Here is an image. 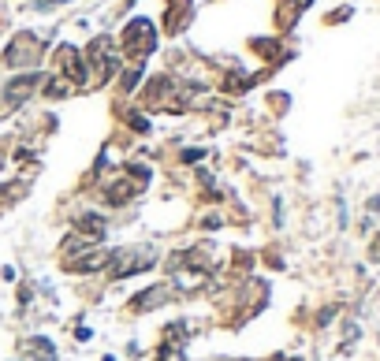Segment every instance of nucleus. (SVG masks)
Listing matches in <instances>:
<instances>
[{
  "label": "nucleus",
  "instance_id": "39448f33",
  "mask_svg": "<svg viewBox=\"0 0 380 361\" xmlns=\"http://www.w3.org/2000/svg\"><path fill=\"white\" fill-rule=\"evenodd\" d=\"M34 86H38V75H19L15 82H8L4 97H8V101H12V105H19V101H23V97H30V90H34Z\"/></svg>",
  "mask_w": 380,
  "mask_h": 361
},
{
  "label": "nucleus",
  "instance_id": "f257e3e1",
  "mask_svg": "<svg viewBox=\"0 0 380 361\" xmlns=\"http://www.w3.org/2000/svg\"><path fill=\"white\" fill-rule=\"evenodd\" d=\"M153 265H157L153 246H119L108 254V272H112V279H131L138 272H149Z\"/></svg>",
  "mask_w": 380,
  "mask_h": 361
},
{
  "label": "nucleus",
  "instance_id": "7ed1b4c3",
  "mask_svg": "<svg viewBox=\"0 0 380 361\" xmlns=\"http://www.w3.org/2000/svg\"><path fill=\"white\" fill-rule=\"evenodd\" d=\"M38 56H41V41L34 34H19L4 52V63L8 68H26V63H34Z\"/></svg>",
  "mask_w": 380,
  "mask_h": 361
},
{
  "label": "nucleus",
  "instance_id": "423d86ee",
  "mask_svg": "<svg viewBox=\"0 0 380 361\" xmlns=\"http://www.w3.org/2000/svg\"><path fill=\"white\" fill-rule=\"evenodd\" d=\"M19 194H23V183H8V187H0V205H4V201H15Z\"/></svg>",
  "mask_w": 380,
  "mask_h": 361
},
{
  "label": "nucleus",
  "instance_id": "1a4fd4ad",
  "mask_svg": "<svg viewBox=\"0 0 380 361\" xmlns=\"http://www.w3.org/2000/svg\"><path fill=\"white\" fill-rule=\"evenodd\" d=\"M291 361H302V358H291Z\"/></svg>",
  "mask_w": 380,
  "mask_h": 361
},
{
  "label": "nucleus",
  "instance_id": "0eeeda50",
  "mask_svg": "<svg viewBox=\"0 0 380 361\" xmlns=\"http://www.w3.org/2000/svg\"><path fill=\"white\" fill-rule=\"evenodd\" d=\"M45 93H49V97H68V82H63V79H52Z\"/></svg>",
  "mask_w": 380,
  "mask_h": 361
},
{
  "label": "nucleus",
  "instance_id": "6e6552de",
  "mask_svg": "<svg viewBox=\"0 0 380 361\" xmlns=\"http://www.w3.org/2000/svg\"><path fill=\"white\" fill-rule=\"evenodd\" d=\"M365 216H380V194L365 198Z\"/></svg>",
  "mask_w": 380,
  "mask_h": 361
},
{
  "label": "nucleus",
  "instance_id": "20e7f679",
  "mask_svg": "<svg viewBox=\"0 0 380 361\" xmlns=\"http://www.w3.org/2000/svg\"><path fill=\"white\" fill-rule=\"evenodd\" d=\"M172 283H160V287H149V291H138V298H135V309H157V305H165V302H172Z\"/></svg>",
  "mask_w": 380,
  "mask_h": 361
},
{
  "label": "nucleus",
  "instance_id": "f03ea898",
  "mask_svg": "<svg viewBox=\"0 0 380 361\" xmlns=\"http://www.w3.org/2000/svg\"><path fill=\"white\" fill-rule=\"evenodd\" d=\"M153 45H157V34H153V23H149V19H135V23L123 30V49L131 52V56H146V52H153Z\"/></svg>",
  "mask_w": 380,
  "mask_h": 361
}]
</instances>
